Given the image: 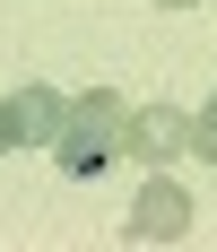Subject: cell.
Here are the masks:
<instances>
[{"label":"cell","mask_w":217,"mask_h":252,"mask_svg":"<svg viewBox=\"0 0 217 252\" xmlns=\"http://www.w3.org/2000/svg\"><path fill=\"white\" fill-rule=\"evenodd\" d=\"M122 122H130V104L113 96V87H87V96L70 104V122H61V139H52V157H61V174H104L122 157Z\"/></svg>","instance_id":"1"},{"label":"cell","mask_w":217,"mask_h":252,"mask_svg":"<svg viewBox=\"0 0 217 252\" xmlns=\"http://www.w3.org/2000/svg\"><path fill=\"white\" fill-rule=\"evenodd\" d=\"M183 226H191V200H183V183H165V165H148V191L130 200L122 235H130V244H174Z\"/></svg>","instance_id":"2"},{"label":"cell","mask_w":217,"mask_h":252,"mask_svg":"<svg viewBox=\"0 0 217 252\" xmlns=\"http://www.w3.org/2000/svg\"><path fill=\"white\" fill-rule=\"evenodd\" d=\"M122 157H139V165H174V157H191V113H174V104H139V113L122 122Z\"/></svg>","instance_id":"3"},{"label":"cell","mask_w":217,"mask_h":252,"mask_svg":"<svg viewBox=\"0 0 217 252\" xmlns=\"http://www.w3.org/2000/svg\"><path fill=\"white\" fill-rule=\"evenodd\" d=\"M9 113H18V148H52L61 122H70V96H52V87H18Z\"/></svg>","instance_id":"4"},{"label":"cell","mask_w":217,"mask_h":252,"mask_svg":"<svg viewBox=\"0 0 217 252\" xmlns=\"http://www.w3.org/2000/svg\"><path fill=\"white\" fill-rule=\"evenodd\" d=\"M191 157H209V165H217V96L191 113Z\"/></svg>","instance_id":"5"},{"label":"cell","mask_w":217,"mask_h":252,"mask_svg":"<svg viewBox=\"0 0 217 252\" xmlns=\"http://www.w3.org/2000/svg\"><path fill=\"white\" fill-rule=\"evenodd\" d=\"M0 148H18V113H9V104H0Z\"/></svg>","instance_id":"6"},{"label":"cell","mask_w":217,"mask_h":252,"mask_svg":"<svg viewBox=\"0 0 217 252\" xmlns=\"http://www.w3.org/2000/svg\"><path fill=\"white\" fill-rule=\"evenodd\" d=\"M156 9H200V0H156Z\"/></svg>","instance_id":"7"}]
</instances>
